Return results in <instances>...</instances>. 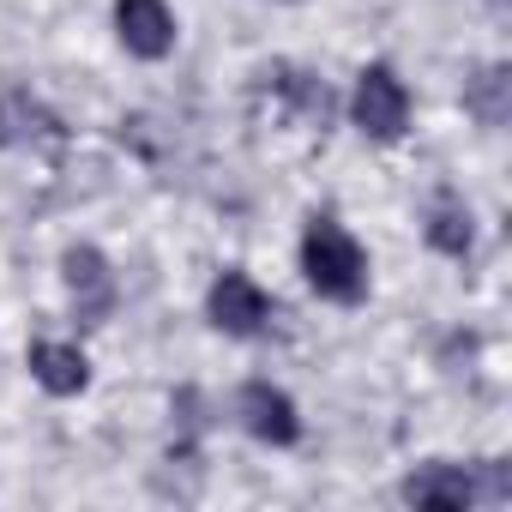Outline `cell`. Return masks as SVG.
I'll use <instances>...</instances> for the list:
<instances>
[{"mask_svg":"<svg viewBox=\"0 0 512 512\" xmlns=\"http://www.w3.org/2000/svg\"><path fill=\"white\" fill-rule=\"evenodd\" d=\"M302 272H308V284L326 296V302H362L368 296V253H362V241L344 229V223H332V217H314L308 223V235H302Z\"/></svg>","mask_w":512,"mask_h":512,"instance_id":"6da1fadb","label":"cell"},{"mask_svg":"<svg viewBox=\"0 0 512 512\" xmlns=\"http://www.w3.org/2000/svg\"><path fill=\"white\" fill-rule=\"evenodd\" d=\"M350 115H356V127H362L368 139H380V145H386V139H398V133L410 127V91H404V79H398L386 61L362 67Z\"/></svg>","mask_w":512,"mask_h":512,"instance_id":"7a4b0ae2","label":"cell"},{"mask_svg":"<svg viewBox=\"0 0 512 512\" xmlns=\"http://www.w3.org/2000/svg\"><path fill=\"white\" fill-rule=\"evenodd\" d=\"M205 314H211L217 332L253 338V332H266V320H272V296L253 284L247 272H223V278L211 284V296H205Z\"/></svg>","mask_w":512,"mask_h":512,"instance_id":"3957f363","label":"cell"},{"mask_svg":"<svg viewBox=\"0 0 512 512\" xmlns=\"http://www.w3.org/2000/svg\"><path fill=\"white\" fill-rule=\"evenodd\" d=\"M235 416H241V428L253 440H266V446H296V434H302V416H296L290 392H278L266 380H247L235 392Z\"/></svg>","mask_w":512,"mask_h":512,"instance_id":"277c9868","label":"cell"},{"mask_svg":"<svg viewBox=\"0 0 512 512\" xmlns=\"http://www.w3.org/2000/svg\"><path fill=\"white\" fill-rule=\"evenodd\" d=\"M115 31H121V49L139 61H163L175 49V13L163 0H115Z\"/></svg>","mask_w":512,"mask_h":512,"instance_id":"5b68a950","label":"cell"},{"mask_svg":"<svg viewBox=\"0 0 512 512\" xmlns=\"http://www.w3.org/2000/svg\"><path fill=\"white\" fill-rule=\"evenodd\" d=\"M404 500L422 512H464L476 506V476L464 464H422L404 476Z\"/></svg>","mask_w":512,"mask_h":512,"instance_id":"8992f818","label":"cell"},{"mask_svg":"<svg viewBox=\"0 0 512 512\" xmlns=\"http://www.w3.org/2000/svg\"><path fill=\"white\" fill-rule=\"evenodd\" d=\"M61 272H67V290H73V302H79V314H109V302H115V278H109V260L97 247H67V260H61Z\"/></svg>","mask_w":512,"mask_h":512,"instance_id":"52a82bcc","label":"cell"},{"mask_svg":"<svg viewBox=\"0 0 512 512\" xmlns=\"http://www.w3.org/2000/svg\"><path fill=\"white\" fill-rule=\"evenodd\" d=\"M31 380H37L43 392H55V398H73V392H85L91 362H85L79 344H55V338H43V344H31Z\"/></svg>","mask_w":512,"mask_h":512,"instance_id":"ba28073f","label":"cell"},{"mask_svg":"<svg viewBox=\"0 0 512 512\" xmlns=\"http://www.w3.org/2000/svg\"><path fill=\"white\" fill-rule=\"evenodd\" d=\"M470 241H476L470 205H464L458 193H434V205H428V247H440V253H452V260H464Z\"/></svg>","mask_w":512,"mask_h":512,"instance_id":"9c48e42d","label":"cell"},{"mask_svg":"<svg viewBox=\"0 0 512 512\" xmlns=\"http://www.w3.org/2000/svg\"><path fill=\"white\" fill-rule=\"evenodd\" d=\"M506 67H488V73H476L470 79V91H464V103H470V115L482 121V127H500L506 121Z\"/></svg>","mask_w":512,"mask_h":512,"instance_id":"30bf717a","label":"cell"}]
</instances>
